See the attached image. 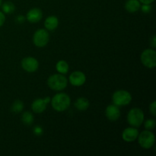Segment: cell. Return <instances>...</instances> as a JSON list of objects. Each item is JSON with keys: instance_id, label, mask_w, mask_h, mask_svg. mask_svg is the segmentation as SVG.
<instances>
[{"instance_id": "cell-16", "label": "cell", "mask_w": 156, "mask_h": 156, "mask_svg": "<svg viewBox=\"0 0 156 156\" xmlns=\"http://www.w3.org/2000/svg\"><path fill=\"white\" fill-rule=\"evenodd\" d=\"M75 107L79 111H85L89 107V101L85 98H79L75 102Z\"/></svg>"}, {"instance_id": "cell-29", "label": "cell", "mask_w": 156, "mask_h": 156, "mask_svg": "<svg viewBox=\"0 0 156 156\" xmlns=\"http://www.w3.org/2000/svg\"><path fill=\"white\" fill-rule=\"evenodd\" d=\"M1 5H2V0H0V6H1Z\"/></svg>"}, {"instance_id": "cell-23", "label": "cell", "mask_w": 156, "mask_h": 156, "mask_svg": "<svg viewBox=\"0 0 156 156\" xmlns=\"http://www.w3.org/2000/svg\"><path fill=\"white\" fill-rule=\"evenodd\" d=\"M149 111H150L151 114L155 117L156 115V102L153 101L149 106Z\"/></svg>"}, {"instance_id": "cell-26", "label": "cell", "mask_w": 156, "mask_h": 156, "mask_svg": "<svg viewBox=\"0 0 156 156\" xmlns=\"http://www.w3.org/2000/svg\"><path fill=\"white\" fill-rule=\"evenodd\" d=\"M140 2L143 3V4H146V5H149V4H152L155 0H139Z\"/></svg>"}, {"instance_id": "cell-4", "label": "cell", "mask_w": 156, "mask_h": 156, "mask_svg": "<svg viewBox=\"0 0 156 156\" xmlns=\"http://www.w3.org/2000/svg\"><path fill=\"white\" fill-rule=\"evenodd\" d=\"M132 96L130 93L125 90H119L115 91L112 96V101L114 105L117 106H125L130 103Z\"/></svg>"}, {"instance_id": "cell-8", "label": "cell", "mask_w": 156, "mask_h": 156, "mask_svg": "<svg viewBox=\"0 0 156 156\" xmlns=\"http://www.w3.org/2000/svg\"><path fill=\"white\" fill-rule=\"evenodd\" d=\"M21 66L27 73H34L39 67V62L35 58L28 56L22 59Z\"/></svg>"}, {"instance_id": "cell-28", "label": "cell", "mask_w": 156, "mask_h": 156, "mask_svg": "<svg viewBox=\"0 0 156 156\" xmlns=\"http://www.w3.org/2000/svg\"><path fill=\"white\" fill-rule=\"evenodd\" d=\"M155 36H153L152 37V47H154V48H155V46H156V43H155Z\"/></svg>"}, {"instance_id": "cell-10", "label": "cell", "mask_w": 156, "mask_h": 156, "mask_svg": "<svg viewBox=\"0 0 156 156\" xmlns=\"http://www.w3.org/2000/svg\"><path fill=\"white\" fill-rule=\"evenodd\" d=\"M105 115L111 121H116L120 116V111L118 106L115 105H109L105 110Z\"/></svg>"}, {"instance_id": "cell-6", "label": "cell", "mask_w": 156, "mask_h": 156, "mask_svg": "<svg viewBox=\"0 0 156 156\" xmlns=\"http://www.w3.org/2000/svg\"><path fill=\"white\" fill-rule=\"evenodd\" d=\"M141 62L147 68H155L156 66V52L152 49L144 50L141 54Z\"/></svg>"}, {"instance_id": "cell-25", "label": "cell", "mask_w": 156, "mask_h": 156, "mask_svg": "<svg viewBox=\"0 0 156 156\" xmlns=\"http://www.w3.org/2000/svg\"><path fill=\"white\" fill-rule=\"evenodd\" d=\"M5 21V16L3 12H0V27L4 24Z\"/></svg>"}, {"instance_id": "cell-14", "label": "cell", "mask_w": 156, "mask_h": 156, "mask_svg": "<svg viewBox=\"0 0 156 156\" xmlns=\"http://www.w3.org/2000/svg\"><path fill=\"white\" fill-rule=\"evenodd\" d=\"M141 5L139 0H127L125 3V9L130 13H134L140 10Z\"/></svg>"}, {"instance_id": "cell-19", "label": "cell", "mask_w": 156, "mask_h": 156, "mask_svg": "<svg viewBox=\"0 0 156 156\" xmlns=\"http://www.w3.org/2000/svg\"><path fill=\"white\" fill-rule=\"evenodd\" d=\"M2 11L6 14H11L13 13L15 9V6L12 2H5L2 5Z\"/></svg>"}, {"instance_id": "cell-20", "label": "cell", "mask_w": 156, "mask_h": 156, "mask_svg": "<svg viewBox=\"0 0 156 156\" xmlns=\"http://www.w3.org/2000/svg\"><path fill=\"white\" fill-rule=\"evenodd\" d=\"M23 109H24V104H23V102L20 100L15 101V102H14L12 106V112H14L15 114H19V113L22 111Z\"/></svg>"}, {"instance_id": "cell-13", "label": "cell", "mask_w": 156, "mask_h": 156, "mask_svg": "<svg viewBox=\"0 0 156 156\" xmlns=\"http://www.w3.org/2000/svg\"><path fill=\"white\" fill-rule=\"evenodd\" d=\"M47 104L48 103L46 101L45 98L36 99V100H35L31 105L32 111H33L34 113H37V114H41V113H43L46 110Z\"/></svg>"}, {"instance_id": "cell-3", "label": "cell", "mask_w": 156, "mask_h": 156, "mask_svg": "<svg viewBox=\"0 0 156 156\" xmlns=\"http://www.w3.org/2000/svg\"><path fill=\"white\" fill-rule=\"evenodd\" d=\"M127 121L134 127H140L144 121V114L140 108H133L127 114Z\"/></svg>"}, {"instance_id": "cell-24", "label": "cell", "mask_w": 156, "mask_h": 156, "mask_svg": "<svg viewBox=\"0 0 156 156\" xmlns=\"http://www.w3.org/2000/svg\"><path fill=\"white\" fill-rule=\"evenodd\" d=\"M43 132H44V130H43L42 127H41V126H36L34 128V133L35 135L41 136L43 134Z\"/></svg>"}, {"instance_id": "cell-1", "label": "cell", "mask_w": 156, "mask_h": 156, "mask_svg": "<svg viewBox=\"0 0 156 156\" xmlns=\"http://www.w3.org/2000/svg\"><path fill=\"white\" fill-rule=\"evenodd\" d=\"M50 101L53 109L59 112H62L69 107L71 100L69 96L66 93H59L56 94Z\"/></svg>"}, {"instance_id": "cell-27", "label": "cell", "mask_w": 156, "mask_h": 156, "mask_svg": "<svg viewBox=\"0 0 156 156\" xmlns=\"http://www.w3.org/2000/svg\"><path fill=\"white\" fill-rule=\"evenodd\" d=\"M17 21H18L19 23H21L24 21V18L23 16H21V15H19V16L17 18Z\"/></svg>"}, {"instance_id": "cell-9", "label": "cell", "mask_w": 156, "mask_h": 156, "mask_svg": "<svg viewBox=\"0 0 156 156\" xmlns=\"http://www.w3.org/2000/svg\"><path fill=\"white\" fill-rule=\"evenodd\" d=\"M86 81L85 75L81 71H75L70 75L69 82L74 86H82Z\"/></svg>"}, {"instance_id": "cell-5", "label": "cell", "mask_w": 156, "mask_h": 156, "mask_svg": "<svg viewBox=\"0 0 156 156\" xmlns=\"http://www.w3.org/2000/svg\"><path fill=\"white\" fill-rule=\"evenodd\" d=\"M137 138H138L139 144L143 149H150L155 144V135L153 134V133L150 132V130L143 131L138 136Z\"/></svg>"}, {"instance_id": "cell-11", "label": "cell", "mask_w": 156, "mask_h": 156, "mask_svg": "<svg viewBox=\"0 0 156 156\" xmlns=\"http://www.w3.org/2000/svg\"><path fill=\"white\" fill-rule=\"evenodd\" d=\"M139 136V131L136 128L128 127L123 130L122 133V138L124 141L130 143L135 141Z\"/></svg>"}, {"instance_id": "cell-22", "label": "cell", "mask_w": 156, "mask_h": 156, "mask_svg": "<svg viewBox=\"0 0 156 156\" xmlns=\"http://www.w3.org/2000/svg\"><path fill=\"white\" fill-rule=\"evenodd\" d=\"M140 8H141L142 9V12H144V13H149V12H150L151 10H152V5H151L150 4H143V5H142Z\"/></svg>"}, {"instance_id": "cell-18", "label": "cell", "mask_w": 156, "mask_h": 156, "mask_svg": "<svg viewBox=\"0 0 156 156\" xmlns=\"http://www.w3.org/2000/svg\"><path fill=\"white\" fill-rule=\"evenodd\" d=\"M21 121L27 126H30L34 122V116L30 112H24L21 116Z\"/></svg>"}, {"instance_id": "cell-17", "label": "cell", "mask_w": 156, "mask_h": 156, "mask_svg": "<svg viewBox=\"0 0 156 156\" xmlns=\"http://www.w3.org/2000/svg\"><path fill=\"white\" fill-rule=\"evenodd\" d=\"M56 69L61 74H66L69 71V65L66 61L60 60L56 63Z\"/></svg>"}, {"instance_id": "cell-21", "label": "cell", "mask_w": 156, "mask_h": 156, "mask_svg": "<svg viewBox=\"0 0 156 156\" xmlns=\"http://www.w3.org/2000/svg\"><path fill=\"white\" fill-rule=\"evenodd\" d=\"M155 120L154 119H149L146 121L145 123V127H146V129L148 130H151V129H154L155 126Z\"/></svg>"}, {"instance_id": "cell-7", "label": "cell", "mask_w": 156, "mask_h": 156, "mask_svg": "<svg viewBox=\"0 0 156 156\" xmlns=\"http://www.w3.org/2000/svg\"><path fill=\"white\" fill-rule=\"evenodd\" d=\"M50 36L45 29H39L34 33L33 37V42L37 47H44L48 44Z\"/></svg>"}, {"instance_id": "cell-12", "label": "cell", "mask_w": 156, "mask_h": 156, "mask_svg": "<svg viewBox=\"0 0 156 156\" xmlns=\"http://www.w3.org/2000/svg\"><path fill=\"white\" fill-rule=\"evenodd\" d=\"M43 13L41 10L37 8H34L29 11L27 13V19L30 23H37L42 18Z\"/></svg>"}, {"instance_id": "cell-15", "label": "cell", "mask_w": 156, "mask_h": 156, "mask_svg": "<svg viewBox=\"0 0 156 156\" xmlns=\"http://www.w3.org/2000/svg\"><path fill=\"white\" fill-rule=\"evenodd\" d=\"M59 25V19L56 16H49L44 21V26L47 30H53Z\"/></svg>"}, {"instance_id": "cell-2", "label": "cell", "mask_w": 156, "mask_h": 156, "mask_svg": "<svg viewBox=\"0 0 156 156\" xmlns=\"http://www.w3.org/2000/svg\"><path fill=\"white\" fill-rule=\"evenodd\" d=\"M48 86L55 91H62L67 86L68 81L64 76L60 74H55L50 76L47 80Z\"/></svg>"}]
</instances>
